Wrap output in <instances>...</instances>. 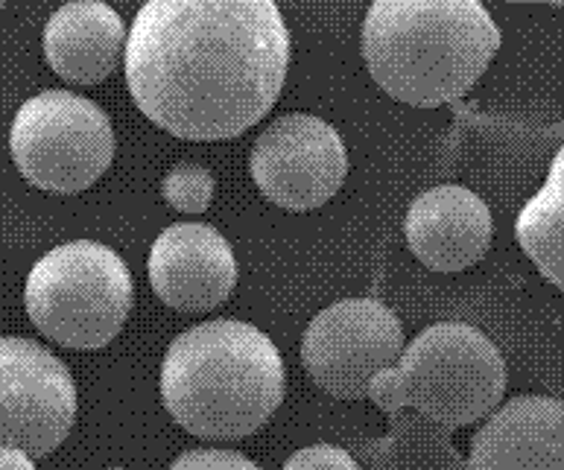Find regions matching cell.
<instances>
[{
    "label": "cell",
    "mask_w": 564,
    "mask_h": 470,
    "mask_svg": "<svg viewBox=\"0 0 564 470\" xmlns=\"http://www.w3.org/2000/svg\"><path fill=\"white\" fill-rule=\"evenodd\" d=\"M132 100L164 132L228 141L261 123L290 67L272 0H150L127 42Z\"/></svg>",
    "instance_id": "obj_1"
},
{
    "label": "cell",
    "mask_w": 564,
    "mask_h": 470,
    "mask_svg": "<svg viewBox=\"0 0 564 470\" xmlns=\"http://www.w3.org/2000/svg\"><path fill=\"white\" fill-rule=\"evenodd\" d=\"M497 51L500 30L477 0H378L362 24L371 79L415 109L465 97Z\"/></svg>",
    "instance_id": "obj_2"
},
{
    "label": "cell",
    "mask_w": 564,
    "mask_h": 470,
    "mask_svg": "<svg viewBox=\"0 0 564 470\" xmlns=\"http://www.w3.org/2000/svg\"><path fill=\"white\" fill-rule=\"evenodd\" d=\"M161 401L191 436L246 438L284 401V360L254 325L205 321L170 342L161 362Z\"/></svg>",
    "instance_id": "obj_3"
},
{
    "label": "cell",
    "mask_w": 564,
    "mask_h": 470,
    "mask_svg": "<svg viewBox=\"0 0 564 470\" xmlns=\"http://www.w3.org/2000/svg\"><path fill=\"white\" fill-rule=\"evenodd\" d=\"M503 392L506 362L489 336L442 321L406 345L395 369L375 378L369 397L389 415L410 406L438 427L456 429L500 409Z\"/></svg>",
    "instance_id": "obj_4"
},
{
    "label": "cell",
    "mask_w": 564,
    "mask_h": 470,
    "mask_svg": "<svg viewBox=\"0 0 564 470\" xmlns=\"http://www.w3.org/2000/svg\"><path fill=\"white\" fill-rule=\"evenodd\" d=\"M24 304L39 334L62 348L97 351L127 325L135 286L118 252L94 240H74L30 269Z\"/></svg>",
    "instance_id": "obj_5"
},
{
    "label": "cell",
    "mask_w": 564,
    "mask_h": 470,
    "mask_svg": "<svg viewBox=\"0 0 564 470\" xmlns=\"http://www.w3.org/2000/svg\"><path fill=\"white\" fill-rule=\"evenodd\" d=\"M9 150L21 176L44 194H83L111 167L115 129L97 102L42 91L18 109Z\"/></svg>",
    "instance_id": "obj_6"
},
{
    "label": "cell",
    "mask_w": 564,
    "mask_h": 470,
    "mask_svg": "<svg viewBox=\"0 0 564 470\" xmlns=\"http://www.w3.org/2000/svg\"><path fill=\"white\" fill-rule=\"evenodd\" d=\"M401 353V321L375 298L330 304L307 325L302 339V362L313 383L343 401L369 397L375 378L395 369Z\"/></svg>",
    "instance_id": "obj_7"
},
{
    "label": "cell",
    "mask_w": 564,
    "mask_h": 470,
    "mask_svg": "<svg viewBox=\"0 0 564 470\" xmlns=\"http://www.w3.org/2000/svg\"><path fill=\"white\" fill-rule=\"evenodd\" d=\"M76 386L68 365L44 345L21 336L0 339V438L3 447L44 459L68 438Z\"/></svg>",
    "instance_id": "obj_8"
},
{
    "label": "cell",
    "mask_w": 564,
    "mask_h": 470,
    "mask_svg": "<svg viewBox=\"0 0 564 470\" xmlns=\"http://www.w3.org/2000/svg\"><path fill=\"white\" fill-rule=\"evenodd\" d=\"M249 170L272 205L286 210L322 208L346 182V143L322 118L284 114L258 134Z\"/></svg>",
    "instance_id": "obj_9"
},
{
    "label": "cell",
    "mask_w": 564,
    "mask_h": 470,
    "mask_svg": "<svg viewBox=\"0 0 564 470\" xmlns=\"http://www.w3.org/2000/svg\"><path fill=\"white\" fill-rule=\"evenodd\" d=\"M152 293L178 313H205L226 302L237 284L235 252L214 226L176 222L152 243Z\"/></svg>",
    "instance_id": "obj_10"
},
{
    "label": "cell",
    "mask_w": 564,
    "mask_h": 470,
    "mask_svg": "<svg viewBox=\"0 0 564 470\" xmlns=\"http://www.w3.org/2000/svg\"><path fill=\"white\" fill-rule=\"evenodd\" d=\"M406 243L433 272H463L491 245V210L468 187L438 185L419 194L404 219Z\"/></svg>",
    "instance_id": "obj_11"
},
{
    "label": "cell",
    "mask_w": 564,
    "mask_h": 470,
    "mask_svg": "<svg viewBox=\"0 0 564 470\" xmlns=\"http://www.w3.org/2000/svg\"><path fill=\"white\" fill-rule=\"evenodd\" d=\"M471 470H564V403L544 395L506 401L471 438Z\"/></svg>",
    "instance_id": "obj_12"
},
{
    "label": "cell",
    "mask_w": 564,
    "mask_h": 470,
    "mask_svg": "<svg viewBox=\"0 0 564 470\" xmlns=\"http://www.w3.org/2000/svg\"><path fill=\"white\" fill-rule=\"evenodd\" d=\"M47 65L74 85L109 79L120 56H127V30L111 7L97 0L65 3L44 26Z\"/></svg>",
    "instance_id": "obj_13"
},
{
    "label": "cell",
    "mask_w": 564,
    "mask_h": 470,
    "mask_svg": "<svg viewBox=\"0 0 564 470\" xmlns=\"http://www.w3.org/2000/svg\"><path fill=\"white\" fill-rule=\"evenodd\" d=\"M514 234L541 275L564 293V196L541 187L518 214Z\"/></svg>",
    "instance_id": "obj_14"
},
{
    "label": "cell",
    "mask_w": 564,
    "mask_h": 470,
    "mask_svg": "<svg viewBox=\"0 0 564 470\" xmlns=\"http://www.w3.org/2000/svg\"><path fill=\"white\" fill-rule=\"evenodd\" d=\"M217 182L203 164H178L164 176L161 182V196L170 208L182 210V214H205L214 199Z\"/></svg>",
    "instance_id": "obj_15"
},
{
    "label": "cell",
    "mask_w": 564,
    "mask_h": 470,
    "mask_svg": "<svg viewBox=\"0 0 564 470\" xmlns=\"http://www.w3.org/2000/svg\"><path fill=\"white\" fill-rule=\"evenodd\" d=\"M281 470H360L346 450L334 445H313L293 453Z\"/></svg>",
    "instance_id": "obj_16"
},
{
    "label": "cell",
    "mask_w": 564,
    "mask_h": 470,
    "mask_svg": "<svg viewBox=\"0 0 564 470\" xmlns=\"http://www.w3.org/2000/svg\"><path fill=\"white\" fill-rule=\"evenodd\" d=\"M170 470H261L252 459L235 450H187L170 464Z\"/></svg>",
    "instance_id": "obj_17"
},
{
    "label": "cell",
    "mask_w": 564,
    "mask_h": 470,
    "mask_svg": "<svg viewBox=\"0 0 564 470\" xmlns=\"http://www.w3.org/2000/svg\"><path fill=\"white\" fill-rule=\"evenodd\" d=\"M0 470H35V464L33 459L21 453V450L3 447V453H0Z\"/></svg>",
    "instance_id": "obj_18"
},
{
    "label": "cell",
    "mask_w": 564,
    "mask_h": 470,
    "mask_svg": "<svg viewBox=\"0 0 564 470\" xmlns=\"http://www.w3.org/2000/svg\"><path fill=\"white\" fill-rule=\"evenodd\" d=\"M544 185H547L550 190H556L558 196H564V143H562V150L556 152L553 164H550V176Z\"/></svg>",
    "instance_id": "obj_19"
},
{
    "label": "cell",
    "mask_w": 564,
    "mask_h": 470,
    "mask_svg": "<svg viewBox=\"0 0 564 470\" xmlns=\"http://www.w3.org/2000/svg\"><path fill=\"white\" fill-rule=\"evenodd\" d=\"M111 470H123V468H111Z\"/></svg>",
    "instance_id": "obj_20"
}]
</instances>
